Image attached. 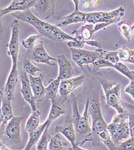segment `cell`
<instances>
[{"mask_svg":"<svg viewBox=\"0 0 134 150\" xmlns=\"http://www.w3.org/2000/svg\"><path fill=\"white\" fill-rule=\"evenodd\" d=\"M127 63L134 64V50H130V57Z\"/></svg>","mask_w":134,"mask_h":150,"instance_id":"obj_42","label":"cell"},{"mask_svg":"<svg viewBox=\"0 0 134 150\" xmlns=\"http://www.w3.org/2000/svg\"><path fill=\"white\" fill-rule=\"evenodd\" d=\"M23 120L24 117L22 116H14L6 124L5 135L9 140L17 143L21 142V125Z\"/></svg>","mask_w":134,"mask_h":150,"instance_id":"obj_10","label":"cell"},{"mask_svg":"<svg viewBox=\"0 0 134 150\" xmlns=\"http://www.w3.org/2000/svg\"><path fill=\"white\" fill-rule=\"evenodd\" d=\"M69 150H88L84 149V148H82V146H79L77 143L73 146H71V147H70Z\"/></svg>","mask_w":134,"mask_h":150,"instance_id":"obj_43","label":"cell"},{"mask_svg":"<svg viewBox=\"0 0 134 150\" xmlns=\"http://www.w3.org/2000/svg\"><path fill=\"white\" fill-rule=\"evenodd\" d=\"M107 130L112 141L116 147L130 138L128 111L115 115L112 122L107 125Z\"/></svg>","mask_w":134,"mask_h":150,"instance_id":"obj_3","label":"cell"},{"mask_svg":"<svg viewBox=\"0 0 134 150\" xmlns=\"http://www.w3.org/2000/svg\"><path fill=\"white\" fill-rule=\"evenodd\" d=\"M70 50L73 62L83 71L85 67L89 68L90 64H93L96 60L101 59L100 54L96 50L91 51L78 48H70Z\"/></svg>","mask_w":134,"mask_h":150,"instance_id":"obj_7","label":"cell"},{"mask_svg":"<svg viewBox=\"0 0 134 150\" xmlns=\"http://www.w3.org/2000/svg\"><path fill=\"white\" fill-rule=\"evenodd\" d=\"M39 34H35L29 36L22 41V45L25 50H33L36 47L37 42L41 38Z\"/></svg>","mask_w":134,"mask_h":150,"instance_id":"obj_30","label":"cell"},{"mask_svg":"<svg viewBox=\"0 0 134 150\" xmlns=\"http://www.w3.org/2000/svg\"><path fill=\"white\" fill-rule=\"evenodd\" d=\"M50 125L49 123L47 120H45L43 123L39 125L35 131L29 134L28 141L23 150H31L32 148L37 143L45 129L47 127H49Z\"/></svg>","mask_w":134,"mask_h":150,"instance_id":"obj_20","label":"cell"},{"mask_svg":"<svg viewBox=\"0 0 134 150\" xmlns=\"http://www.w3.org/2000/svg\"><path fill=\"white\" fill-rule=\"evenodd\" d=\"M96 50L100 54L101 59H104L115 65L121 62L118 51H107L101 48L97 49Z\"/></svg>","mask_w":134,"mask_h":150,"instance_id":"obj_27","label":"cell"},{"mask_svg":"<svg viewBox=\"0 0 134 150\" xmlns=\"http://www.w3.org/2000/svg\"><path fill=\"white\" fill-rule=\"evenodd\" d=\"M84 74L61 80L59 93L62 103H64L67 100L68 96L74 90L80 86L84 83Z\"/></svg>","mask_w":134,"mask_h":150,"instance_id":"obj_9","label":"cell"},{"mask_svg":"<svg viewBox=\"0 0 134 150\" xmlns=\"http://www.w3.org/2000/svg\"><path fill=\"white\" fill-rule=\"evenodd\" d=\"M89 101V99L86 100L84 110L82 115L79 111L77 100H73L72 102V123L75 131L80 135L89 134L91 131L88 119Z\"/></svg>","mask_w":134,"mask_h":150,"instance_id":"obj_6","label":"cell"},{"mask_svg":"<svg viewBox=\"0 0 134 150\" xmlns=\"http://www.w3.org/2000/svg\"><path fill=\"white\" fill-rule=\"evenodd\" d=\"M57 63L59 65V75L57 78L60 80L68 79L73 76V67L72 63L64 54L57 57Z\"/></svg>","mask_w":134,"mask_h":150,"instance_id":"obj_16","label":"cell"},{"mask_svg":"<svg viewBox=\"0 0 134 150\" xmlns=\"http://www.w3.org/2000/svg\"><path fill=\"white\" fill-rule=\"evenodd\" d=\"M124 13L125 9L122 6L111 11L86 12L85 23L93 25L99 23H111V24L118 23Z\"/></svg>","mask_w":134,"mask_h":150,"instance_id":"obj_5","label":"cell"},{"mask_svg":"<svg viewBox=\"0 0 134 150\" xmlns=\"http://www.w3.org/2000/svg\"><path fill=\"white\" fill-rule=\"evenodd\" d=\"M11 101V100H7L4 97L2 100L1 112L4 119L3 123L5 125H6L8 122L10 121L14 117Z\"/></svg>","mask_w":134,"mask_h":150,"instance_id":"obj_26","label":"cell"},{"mask_svg":"<svg viewBox=\"0 0 134 150\" xmlns=\"http://www.w3.org/2000/svg\"><path fill=\"white\" fill-rule=\"evenodd\" d=\"M11 36L8 45L7 53L12 60V65H17L18 56L20 49L19 37L20 32V21L13 20L11 24Z\"/></svg>","mask_w":134,"mask_h":150,"instance_id":"obj_8","label":"cell"},{"mask_svg":"<svg viewBox=\"0 0 134 150\" xmlns=\"http://www.w3.org/2000/svg\"><path fill=\"white\" fill-rule=\"evenodd\" d=\"M55 1L47 0H36V6L34 8L38 14L45 20H48L53 15L55 9Z\"/></svg>","mask_w":134,"mask_h":150,"instance_id":"obj_18","label":"cell"},{"mask_svg":"<svg viewBox=\"0 0 134 150\" xmlns=\"http://www.w3.org/2000/svg\"><path fill=\"white\" fill-rule=\"evenodd\" d=\"M94 66V72L98 71L100 68H113V64L104 59H99L92 64Z\"/></svg>","mask_w":134,"mask_h":150,"instance_id":"obj_33","label":"cell"},{"mask_svg":"<svg viewBox=\"0 0 134 150\" xmlns=\"http://www.w3.org/2000/svg\"><path fill=\"white\" fill-rule=\"evenodd\" d=\"M0 150H1V148H0Z\"/></svg>","mask_w":134,"mask_h":150,"instance_id":"obj_46","label":"cell"},{"mask_svg":"<svg viewBox=\"0 0 134 150\" xmlns=\"http://www.w3.org/2000/svg\"></svg>","mask_w":134,"mask_h":150,"instance_id":"obj_48","label":"cell"},{"mask_svg":"<svg viewBox=\"0 0 134 150\" xmlns=\"http://www.w3.org/2000/svg\"><path fill=\"white\" fill-rule=\"evenodd\" d=\"M18 72L17 65H12V68L4 86V98L8 100H12L15 88L18 82Z\"/></svg>","mask_w":134,"mask_h":150,"instance_id":"obj_15","label":"cell"},{"mask_svg":"<svg viewBox=\"0 0 134 150\" xmlns=\"http://www.w3.org/2000/svg\"><path fill=\"white\" fill-rule=\"evenodd\" d=\"M95 33H94V25L87 24L83 25L79 29L73 30L71 33L73 38L79 40L88 41L90 40Z\"/></svg>","mask_w":134,"mask_h":150,"instance_id":"obj_21","label":"cell"},{"mask_svg":"<svg viewBox=\"0 0 134 150\" xmlns=\"http://www.w3.org/2000/svg\"><path fill=\"white\" fill-rule=\"evenodd\" d=\"M32 60L37 63L44 64L50 66H54L57 63V59L50 56L45 50L43 42L38 43L32 52Z\"/></svg>","mask_w":134,"mask_h":150,"instance_id":"obj_13","label":"cell"},{"mask_svg":"<svg viewBox=\"0 0 134 150\" xmlns=\"http://www.w3.org/2000/svg\"><path fill=\"white\" fill-rule=\"evenodd\" d=\"M128 123L130 138L134 139V112L128 113Z\"/></svg>","mask_w":134,"mask_h":150,"instance_id":"obj_37","label":"cell"},{"mask_svg":"<svg viewBox=\"0 0 134 150\" xmlns=\"http://www.w3.org/2000/svg\"><path fill=\"white\" fill-rule=\"evenodd\" d=\"M117 26L122 36L127 41H131L132 40L133 35L134 34V32L131 29V26L129 25L127 23L123 21H119L117 24Z\"/></svg>","mask_w":134,"mask_h":150,"instance_id":"obj_28","label":"cell"},{"mask_svg":"<svg viewBox=\"0 0 134 150\" xmlns=\"http://www.w3.org/2000/svg\"><path fill=\"white\" fill-rule=\"evenodd\" d=\"M113 68L117 70L122 75L127 77L128 79L130 80V81H134V74L133 72V71L130 70L125 64L120 62L115 64Z\"/></svg>","mask_w":134,"mask_h":150,"instance_id":"obj_31","label":"cell"},{"mask_svg":"<svg viewBox=\"0 0 134 150\" xmlns=\"http://www.w3.org/2000/svg\"><path fill=\"white\" fill-rule=\"evenodd\" d=\"M44 77V75L43 74H40L36 76H29L30 87L36 101L40 100L44 96L45 87L43 84Z\"/></svg>","mask_w":134,"mask_h":150,"instance_id":"obj_17","label":"cell"},{"mask_svg":"<svg viewBox=\"0 0 134 150\" xmlns=\"http://www.w3.org/2000/svg\"><path fill=\"white\" fill-rule=\"evenodd\" d=\"M69 149L68 142L62 140L59 135L57 134L51 137L48 150H69Z\"/></svg>","mask_w":134,"mask_h":150,"instance_id":"obj_24","label":"cell"},{"mask_svg":"<svg viewBox=\"0 0 134 150\" xmlns=\"http://www.w3.org/2000/svg\"><path fill=\"white\" fill-rule=\"evenodd\" d=\"M16 19L24 22L34 27L41 36H44L55 41H70L75 39L72 36L64 32L61 28L44 21L28 10L25 12H18L11 14Z\"/></svg>","mask_w":134,"mask_h":150,"instance_id":"obj_2","label":"cell"},{"mask_svg":"<svg viewBox=\"0 0 134 150\" xmlns=\"http://www.w3.org/2000/svg\"><path fill=\"white\" fill-rule=\"evenodd\" d=\"M36 0H13L9 5L4 8H0V17L9 13L25 12L34 8Z\"/></svg>","mask_w":134,"mask_h":150,"instance_id":"obj_11","label":"cell"},{"mask_svg":"<svg viewBox=\"0 0 134 150\" xmlns=\"http://www.w3.org/2000/svg\"><path fill=\"white\" fill-rule=\"evenodd\" d=\"M117 150H134V139L130 138L121 143L117 147Z\"/></svg>","mask_w":134,"mask_h":150,"instance_id":"obj_35","label":"cell"},{"mask_svg":"<svg viewBox=\"0 0 134 150\" xmlns=\"http://www.w3.org/2000/svg\"><path fill=\"white\" fill-rule=\"evenodd\" d=\"M61 80L56 77L50 81L48 85L45 88L44 96L46 99L52 100H56L57 93L59 91L60 84Z\"/></svg>","mask_w":134,"mask_h":150,"instance_id":"obj_22","label":"cell"},{"mask_svg":"<svg viewBox=\"0 0 134 150\" xmlns=\"http://www.w3.org/2000/svg\"></svg>","mask_w":134,"mask_h":150,"instance_id":"obj_47","label":"cell"},{"mask_svg":"<svg viewBox=\"0 0 134 150\" xmlns=\"http://www.w3.org/2000/svg\"><path fill=\"white\" fill-rule=\"evenodd\" d=\"M23 68L25 72L29 76H36L37 74L41 71V70L32 63L30 60H28L23 65Z\"/></svg>","mask_w":134,"mask_h":150,"instance_id":"obj_32","label":"cell"},{"mask_svg":"<svg viewBox=\"0 0 134 150\" xmlns=\"http://www.w3.org/2000/svg\"><path fill=\"white\" fill-rule=\"evenodd\" d=\"M118 56L121 61L127 63L130 57V49L126 46H123L118 50Z\"/></svg>","mask_w":134,"mask_h":150,"instance_id":"obj_34","label":"cell"},{"mask_svg":"<svg viewBox=\"0 0 134 150\" xmlns=\"http://www.w3.org/2000/svg\"><path fill=\"white\" fill-rule=\"evenodd\" d=\"M124 91L134 100V81H130V83L125 88Z\"/></svg>","mask_w":134,"mask_h":150,"instance_id":"obj_38","label":"cell"},{"mask_svg":"<svg viewBox=\"0 0 134 150\" xmlns=\"http://www.w3.org/2000/svg\"><path fill=\"white\" fill-rule=\"evenodd\" d=\"M0 148L1 150H12L8 148L6 146H5L2 142L0 143Z\"/></svg>","mask_w":134,"mask_h":150,"instance_id":"obj_44","label":"cell"},{"mask_svg":"<svg viewBox=\"0 0 134 150\" xmlns=\"http://www.w3.org/2000/svg\"><path fill=\"white\" fill-rule=\"evenodd\" d=\"M21 88L20 92L24 100L29 105L32 111L37 110L36 99L30 87L29 76L24 72L20 76Z\"/></svg>","mask_w":134,"mask_h":150,"instance_id":"obj_12","label":"cell"},{"mask_svg":"<svg viewBox=\"0 0 134 150\" xmlns=\"http://www.w3.org/2000/svg\"><path fill=\"white\" fill-rule=\"evenodd\" d=\"M133 74H134V71H133Z\"/></svg>","mask_w":134,"mask_h":150,"instance_id":"obj_45","label":"cell"},{"mask_svg":"<svg viewBox=\"0 0 134 150\" xmlns=\"http://www.w3.org/2000/svg\"><path fill=\"white\" fill-rule=\"evenodd\" d=\"M88 114L91 119V131L88 135V138L77 144L82 146L85 143L89 142L95 146L96 143L101 142L109 150H116L117 147L112 141L107 130L108 125L106 122L102 114L98 93V95L89 101Z\"/></svg>","mask_w":134,"mask_h":150,"instance_id":"obj_1","label":"cell"},{"mask_svg":"<svg viewBox=\"0 0 134 150\" xmlns=\"http://www.w3.org/2000/svg\"><path fill=\"white\" fill-rule=\"evenodd\" d=\"M65 113V111L61 106L56 103V100H52L50 109L46 120L50 125H51L55 120L60 117Z\"/></svg>","mask_w":134,"mask_h":150,"instance_id":"obj_25","label":"cell"},{"mask_svg":"<svg viewBox=\"0 0 134 150\" xmlns=\"http://www.w3.org/2000/svg\"><path fill=\"white\" fill-rule=\"evenodd\" d=\"M49 128L47 127L45 129L41 137L37 142L36 150H48L49 141L52 137L48 132Z\"/></svg>","mask_w":134,"mask_h":150,"instance_id":"obj_29","label":"cell"},{"mask_svg":"<svg viewBox=\"0 0 134 150\" xmlns=\"http://www.w3.org/2000/svg\"><path fill=\"white\" fill-rule=\"evenodd\" d=\"M123 107H125L126 108L128 109V110H130V111L131 112H134V105L133 104H131L130 103H128L127 102H123Z\"/></svg>","mask_w":134,"mask_h":150,"instance_id":"obj_41","label":"cell"},{"mask_svg":"<svg viewBox=\"0 0 134 150\" xmlns=\"http://www.w3.org/2000/svg\"><path fill=\"white\" fill-rule=\"evenodd\" d=\"M4 97V94L3 92L2 91H0V126L1 125V124L3 123V116L2 114V112H1V103H2V100L3 99ZM1 142V140H0V143Z\"/></svg>","mask_w":134,"mask_h":150,"instance_id":"obj_40","label":"cell"},{"mask_svg":"<svg viewBox=\"0 0 134 150\" xmlns=\"http://www.w3.org/2000/svg\"><path fill=\"white\" fill-rule=\"evenodd\" d=\"M85 44V41L79 40L76 38L74 40L70 41L68 42V46L70 48L82 49Z\"/></svg>","mask_w":134,"mask_h":150,"instance_id":"obj_36","label":"cell"},{"mask_svg":"<svg viewBox=\"0 0 134 150\" xmlns=\"http://www.w3.org/2000/svg\"><path fill=\"white\" fill-rule=\"evenodd\" d=\"M85 44L91 46V47H96L98 49L101 48V44L100 42L97 41L96 40H88V41H85Z\"/></svg>","mask_w":134,"mask_h":150,"instance_id":"obj_39","label":"cell"},{"mask_svg":"<svg viewBox=\"0 0 134 150\" xmlns=\"http://www.w3.org/2000/svg\"><path fill=\"white\" fill-rule=\"evenodd\" d=\"M101 88L103 90L106 103L113 108L119 114L127 112L121 102V86L119 83L111 82L103 78H99Z\"/></svg>","mask_w":134,"mask_h":150,"instance_id":"obj_4","label":"cell"},{"mask_svg":"<svg viewBox=\"0 0 134 150\" xmlns=\"http://www.w3.org/2000/svg\"><path fill=\"white\" fill-rule=\"evenodd\" d=\"M55 131L61 134L69 143L71 146H74L76 143L75 130L72 123H66L64 125H56Z\"/></svg>","mask_w":134,"mask_h":150,"instance_id":"obj_19","label":"cell"},{"mask_svg":"<svg viewBox=\"0 0 134 150\" xmlns=\"http://www.w3.org/2000/svg\"><path fill=\"white\" fill-rule=\"evenodd\" d=\"M40 112L38 110L32 111L30 116L28 117L25 128L28 134L35 131L38 126L40 125Z\"/></svg>","mask_w":134,"mask_h":150,"instance_id":"obj_23","label":"cell"},{"mask_svg":"<svg viewBox=\"0 0 134 150\" xmlns=\"http://www.w3.org/2000/svg\"><path fill=\"white\" fill-rule=\"evenodd\" d=\"M74 5V10L73 12L64 18L62 21L57 24L59 28H65L68 25L75 23H85L86 12H82L79 9L80 1H72Z\"/></svg>","mask_w":134,"mask_h":150,"instance_id":"obj_14","label":"cell"}]
</instances>
